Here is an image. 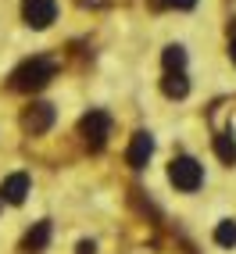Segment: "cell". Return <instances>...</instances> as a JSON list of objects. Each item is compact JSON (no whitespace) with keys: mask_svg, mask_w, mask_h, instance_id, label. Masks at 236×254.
<instances>
[{"mask_svg":"<svg viewBox=\"0 0 236 254\" xmlns=\"http://www.w3.org/2000/svg\"><path fill=\"white\" fill-rule=\"evenodd\" d=\"M29 176L25 172H14V176H7L4 179V186H0V193H4V200H7V204H22V200H25V193H29Z\"/></svg>","mask_w":236,"mask_h":254,"instance_id":"obj_7","label":"cell"},{"mask_svg":"<svg viewBox=\"0 0 236 254\" xmlns=\"http://www.w3.org/2000/svg\"><path fill=\"white\" fill-rule=\"evenodd\" d=\"M229 58H233V64H236V36L229 40Z\"/></svg>","mask_w":236,"mask_h":254,"instance_id":"obj_15","label":"cell"},{"mask_svg":"<svg viewBox=\"0 0 236 254\" xmlns=\"http://www.w3.org/2000/svg\"><path fill=\"white\" fill-rule=\"evenodd\" d=\"M215 154L222 158L226 165H236V140L229 136V132H218V136H215Z\"/></svg>","mask_w":236,"mask_h":254,"instance_id":"obj_10","label":"cell"},{"mask_svg":"<svg viewBox=\"0 0 236 254\" xmlns=\"http://www.w3.org/2000/svg\"><path fill=\"white\" fill-rule=\"evenodd\" d=\"M197 0H154V7H179V11H190Z\"/></svg>","mask_w":236,"mask_h":254,"instance_id":"obj_13","label":"cell"},{"mask_svg":"<svg viewBox=\"0 0 236 254\" xmlns=\"http://www.w3.org/2000/svg\"><path fill=\"white\" fill-rule=\"evenodd\" d=\"M182 64H186V50L182 47H165V68L168 72H182Z\"/></svg>","mask_w":236,"mask_h":254,"instance_id":"obj_11","label":"cell"},{"mask_svg":"<svg viewBox=\"0 0 236 254\" xmlns=\"http://www.w3.org/2000/svg\"><path fill=\"white\" fill-rule=\"evenodd\" d=\"M75 254H97V244H93V240H82V244L75 247Z\"/></svg>","mask_w":236,"mask_h":254,"instance_id":"obj_14","label":"cell"},{"mask_svg":"<svg viewBox=\"0 0 236 254\" xmlns=\"http://www.w3.org/2000/svg\"><path fill=\"white\" fill-rule=\"evenodd\" d=\"M50 126H54V108H50V104H32V108H25L22 129L29 132V136H40V132H47Z\"/></svg>","mask_w":236,"mask_h":254,"instance_id":"obj_5","label":"cell"},{"mask_svg":"<svg viewBox=\"0 0 236 254\" xmlns=\"http://www.w3.org/2000/svg\"><path fill=\"white\" fill-rule=\"evenodd\" d=\"M22 18L32 29H47L58 18V0H22Z\"/></svg>","mask_w":236,"mask_h":254,"instance_id":"obj_4","label":"cell"},{"mask_svg":"<svg viewBox=\"0 0 236 254\" xmlns=\"http://www.w3.org/2000/svg\"><path fill=\"white\" fill-rule=\"evenodd\" d=\"M47 244H50V222H36V226H32V229L25 233L22 251H25V254H40Z\"/></svg>","mask_w":236,"mask_h":254,"instance_id":"obj_8","label":"cell"},{"mask_svg":"<svg viewBox=\"0 0 236 254\" xmlns=\"http://www.w3.org/2000/svg\"><path fill=\"white\" fill-rule=\"evenodd\" d=\"M168 179L176 183V190L193 193L197 186L204 183V168H200V161H193V158H176L168 165Z\"/></svg>","mask_w":236,"mask_h":254,"instance_id":"obj_2","label":"cell"},{"mask_svg":"<svg viewBox=\"0 0 236 254\" xmlns=\"http://www.w3.org/2000/svg\"><path fill=\"white\" fill-rule=\"evenodd\" d=\"M215 240L222 244V247H236V222H233V218H229V222H218Z\"/></svg>","mask_w":236,"mask_h":254,"instance_id":"obj_12","label":"cell"},{"mask_svg":"<svg viewBox=\"0 0 236 254\" xmlns=\"http://www.w3.org/2000/svg\"><path fill=\"white\" fill-rule=\"evenodd\" d=\"M82 140L90 143V150H100L108 143V132H111V118L104 115V111H90L86 118H82Z\"/></svg>","mask_w":236,"mask_h":254,"instance_id":"obj_3","label":"cell"},{"mask_svg":"<svg viewBox=\"0 0 236 254\" xmlns=\"http://www.w3.org/2000/svg\"><path fill=\"white\" fill-rule=\"evenodd\" d=\"M150 154H154V136H150V132H136L132 143H129V165L132 168H143L150 161Z\"/></svg>","mask_w":236,"mask_h":254,"instance_id":"obj_6","label":"cell"},{"mask_svg":"<svg viewBox=\"0 0 236 254\" xmlns=\"http://www.w3.org/2000/svg\"><path fill=\"white\" fill-rule=\"evenodd\" d=\"M161 90H165V97L182 100V97L190 93V82H186V75H182V72H168V75L161 79Z\"/></svg>","mask_w":236,"mask_h":254,"instance_id":"obj_9","label":"cell"},{"mask_svg":"<svg viewBox=\"0 0 236 254\" xmlns=\"http://www.w3.org/2000/svg\"><path fill=\"white\" fill-rule=\"evenodd\" d=\"M50 75H54V64H50L47 58H29V61H22L18 68H14L11 86L22 90V93H32V90H43L50 82Z\"/></svg>","mask_w":236,"mask_h":254,"instance_id":"obj_1","label":"cell"}]
</instances>
